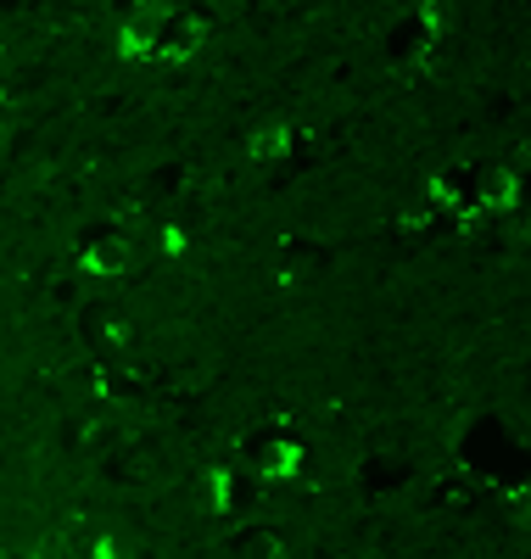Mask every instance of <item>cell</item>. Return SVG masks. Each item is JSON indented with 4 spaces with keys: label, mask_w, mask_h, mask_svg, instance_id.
I'll return each mask as SVG.
<instances>
[{
    "label": "cell",
    "mask_w": 531,
    "mask_h": 559,
    "mask_svg": "<svg viewBox=\"0 0 531 559\" xmlns=\"http://www.w3.org/2000/svg\"><path fill=\"white\" fill-rule=\"evenodd\" d=\"M520 174H515V163H498V168H481L475 174V207L481 213H515L520 207Z\"/></svg>",
    "instance_id": "1"
},
{
    "label": "cell",
    "mask_w": 531,
    "mask_h": 559,
    "mask_svg": "<svg viewBox=\"0 0 531 559\" xmlns=\"http://www.w3.org/2000/svg\"><path fill=\"white\" fill-rule=\"evenodd\" d=\"M263 476H274V481H292V476H303V448L292 442V437H280V442H269L263 448V464H258Z\"/></svg>",
    "instance_id": "2"
},
{
    "label": "cell",
    "mask_w": 531,
    "mask_h": 559,
    "mask_svg": "<svg viewBox=\"0 0 531 559\" xmlns=\"http://www.w3.org/2000/svg\"><path fill=\"white\" fill-rule=\"evenodd\" d=\"M34 559H73V554H68L62 543H39V548H34Z\"/></svg>",
    "instance_id": "3"
}]
</instances>
